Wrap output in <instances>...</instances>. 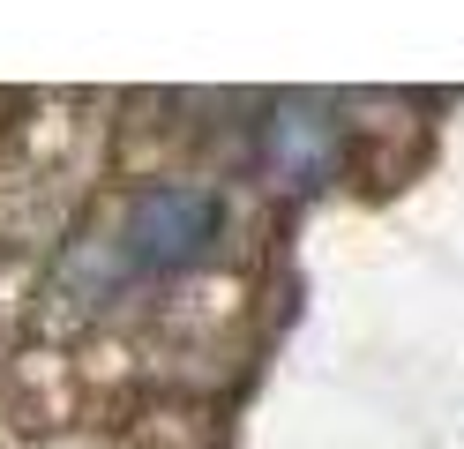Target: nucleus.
<instances>
[{
    "label": "nucleus",
    "mask_w": 464,
    "mask_h": 449,
    "mask_svg": "<svg viewBox=\"0 0 464 449\" xmlns=\"http://www.w3.org/2000/svg\"><path fill=\"white\" fill-rule=\"evenodd\" d=\"M218 239H225V202L210 188H158L150 180V188L112 202L91 239H75V255L61 262V285L91 299H112L128 285H165L202 269L218 255Z\"/></svg>",
    "instance_id": "obj_1"
}]
</instances>
